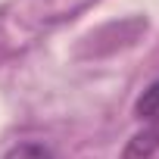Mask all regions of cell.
Masks as SVG:
<instances>
[{
    "label": "cell",
    "mask_w": 159,
    "mask_h": 159,
    "mask_svg": "<svg viewBox=\"0 0 159 159\" xmlns=\"http://www.w3.org/2000/svg\"><path fill=\"white\" fill-rule=\"evenodd\" d=\"M122 159H159V125H147L143 131H137L122 150Z\"/></svg>",
    "instance_id": "6da1fadb"
},
{
    "label": "cell",
    "mask_w": 159,
    "mask_h": 159,
    "mask_svg": "<svg viewBox=\"0 0 159 159\" xmlns=\"http://www.w3.org/2000/svg\"><path fill=\"white\" fill-rule=\"evenodd\" d=\"M134 116L147 125H159V78L143 88V94L134 100Z\"/></svg>",
    "instance_id": "7a4b0ae2"
},
{
    "label": "cell",
    "mask_w": 159,
    "mask_h": 159,
    "mask_svg": "<svg viewBox=\"0 0 159 159\" xmlns=\"http://www.w3.org/2000/svg\"><path fill=\"white\" fill-rule=\"evenodd\" d=\"M3 159H53V153L44 147V143H34V140H28V143H16Z\"/></svg>",
    "instance_id": "3957f363"
}]
</instances>
